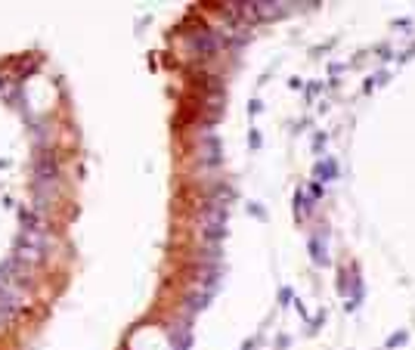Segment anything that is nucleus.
<instances>
[{
	"mask_svg": "<svg viewBox=\"0 0 415 350\" xmlns=\"http://www.w3.org/2000/svg\"><path fill=\"white\" fill-rule=\"evenodd\" d=\"M350 285H353V288H350V294H353V301L359 304V301H363V276H359V267H353V276H350ZM353 301H350V304H353Z\"/></svg>",
	"mask_w": 415,
	"mask_h": 350,
	"instance_id": "1",
	"label": "nucleus"
},
{
	"mask_svg": "<svg viewBox=\"0 0 415 350\" xmlns=\"http://www.w3.org/2000/svg\"><path fill=\"white\" fill-rule=\"evenodd\" d=\"M316 174H319V180H335V177H338V164L329 158V161H322L319 168H316Z\"/></svg>",
	"mask_w": 415,
	"mask_h": 350,
	"instance_id": "2",
	"label": "nucleus"
},
{
	"mask_svg": "<svg viewBox=\"0 0 415 350\" xmlns=\"http://www.w3.org/2000/svg\"><path fill=\"white\" fill-rule=\"evenodd\" d=\"M412 56H415V44H412V47L403 53V56H400V62H406V59H412Z\"/></svg>",
	"mask_w": 415,
	"mask_h": 350,
	"instance_id": "6",
	"label": "nucleus"
},
{
	"mask_svg": "<svg viewBox=\"0 0 415 350\" xmlns=\"http://www.w3.org/2000/svg\"><path fill=\"white\" fill-rule=\"evenodd\" d=\"M387 71H375V75H372V84H387Z\"/></svg>",
	"mask_w": 415,
	"mask_h": 350,
	"instance_id": "5",
	"label": "nucleus"
},
{
	"mask_svg": "<svg viewBox=\"0 0 415 350\" xmlns=\"http://www.w3.org/2000/svg\"><path fill=\"white\" fill-rule=\"evenodd\" d=\"M313 261H316V264H329V257H326V248H322L319 242H313Z\"/></svg>",
	"mask_w": 415,
	"mask_h": 350,
	"instance_id": "4",
	"label": "nucleus"
},
{
	"mask_svg": "<svg viewBox=\"0 0 415 350\" xmlns=\"http://www.w3.org/2000/svg\"><path fill=\"white\" fill-rule=\"evenodd\" d=\"M378 56H381V59H390V47H378Z\"/></svg>",
	"mask_w": 415,
	"mask_h": 350,
	"instance_id": "7",
	"label": "nucleus"
},
{
	"mask_svg": "<svg viewBox=\"0 0 415 350\" xmlns=\"http://www.w3.org/2000/svg\"><path fill=\"white\" fill-rule=\"evenodd\" d=\"M406 341H409V331H406V328H400V331H393V335L387 338V344H384V347H387V350H396V347L406 344Z\"/></svg>",
	"mask_w": 415,
	"mask_h": 350,
	"instance_id": "3",
	"label": "nucleus"
}]
</instances>
